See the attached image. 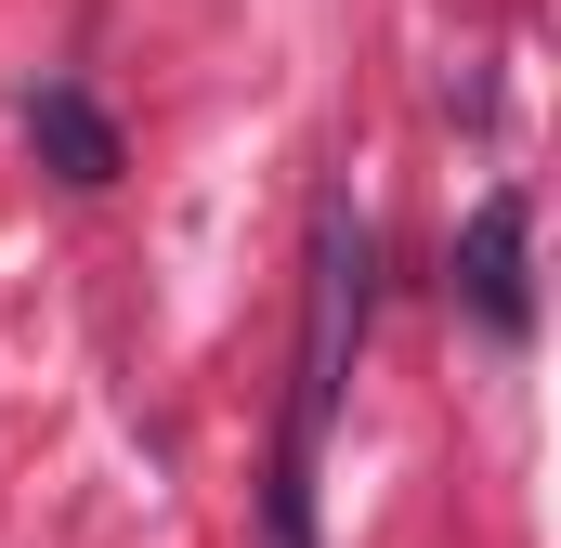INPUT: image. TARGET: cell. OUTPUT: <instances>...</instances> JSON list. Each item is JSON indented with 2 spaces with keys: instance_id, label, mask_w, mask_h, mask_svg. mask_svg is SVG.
I'll return each instance as SVG.
<instances>
[{
  "instance_id": "1",
  "label": "cell",
  "mask_w": 561,
  "mask_h": 548,
  "mask_svg": "<svg viewBox=\"0 0 561 548\" xmlns=\"http://www.w3.org/2000/svg\"><path fill=\"white\" fill-rule=\"evenodd\" d=\"M366 300H379V236L353 196H327L313 249H300V353H287V431H275V470H262V548H313V457H327V418L353 392Z\"/></svg>"
},
{
  "instance_id": "2",
  "label": "cell",
  "mask_w": 561,
  "mask_h": 548,
  "mask_svg": "<svg viewBox=\"0 0 561 548\" xmlns=\"http://www.w3.org/2000/svg\"><path fill=\"white\" fill-rule=\"evenodd\" d=\"M457 300L483 313V340H536V209H523V183H496L470 222H457Z\"/></svg>"
},
{
  "instance_id": "3",
  "label": "cell",
  "mask_w": 561,
  "mask_h": 548,
  "mask_svg": "<svg viewBox=\"0 0 561 548\" xmlns=\"http://www.w3.org/2000/svg\"><path fill=\"white\" fill-rule=\"evenodd\" d=\"M26 144H39V170H66L79 196H105L118 170H131V144H118V118L79 92V79H39L26 92Z\"/></svg>"
}]
</instances>
